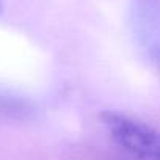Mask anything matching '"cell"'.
Listing matches in <instances>:
<instances>
[{
	"instance_id": "cell-3",
	"label": "cell",
	"mask_w": 160,
	"mask_h": 160,
	"mask_svg": "<svg viewBox=\"0 0 160 160\" xmlns=\"http://www.w3.org/2000/svg\"><path fill=\"white\" fill-rule=\"evenodd\" d=\"M0 13H2V2H0Z\"/></svg>"
},
{
	"instance_id": "cell-2",
	"label": "cell",
	"mask_w": 160,
	"mask_h": 160,
	"mask_svg": "<svg viewBox=\"0 0 160 160\" xmlns=\"http://www.w3.org/2000/svg\"><path fill=\"white\" fill-rule=\"evenodd\" d=\"M132 25L143 49L160 66V0H133Z\"/></svg>"
},
{
	"instance_id": "cell-1",
	"label": "cell",
	"mask_w": 160,
	"mask_h": 160,
	"mask_svg": "<svg viewBox=\"0 0 160 160\" xmlns=\"http://www.w3.org/2000/svg\"><path fill=\"white\" fill-rule=\"evenodd\" d=\"M101 121L110 138L133 160H160V132L119 112L107 110Z\"/></svg>"
}]
</instances>
